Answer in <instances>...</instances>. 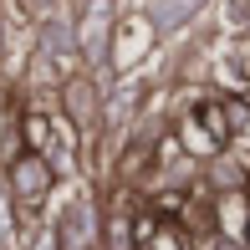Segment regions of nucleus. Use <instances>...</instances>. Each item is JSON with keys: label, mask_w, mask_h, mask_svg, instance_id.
<instances>
[{"label": "nucleus", "mask_w": 250, "mask_h": 250, "mask_svg": "<svg viewBox=\"0 0 250 250\" xmlns=\"http://www.w3.org/2000/svg\"><path fill=\"white\" fill-rule=\"evenodd\" d=\"M230 143V112L220 102H199L184 118V148L189 153H220Z\"/></svg>", "instance_id": "nucleus-1"}, {"label": "nucleus", "mask_w": 250, "mask_h": 250, "mask_svg": "<svg viewBox=\"0 0 250 250\" xmlns=\"http://www.w3.org/2000/svg\"><path fill=\"white\" fill-rule=\"evenodd\" d=\"M46 189H51V168L41 164V153L21 158V164H16V194H21V209H36Z\"/></svg>", "instance_id": "nucleus-2"}]
</instances>
